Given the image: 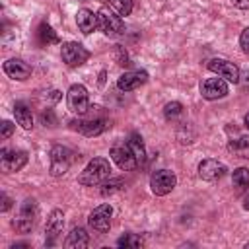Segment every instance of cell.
<instances>
[{
  "label": "cell",
  "mask_w": 249,
  "mask_h": 249,
  "mask_svg": "<svg viewBox=\"0 0 249 249\" xmlns=\"http://www.w3.org/2000/svg\"><path fill=\"white\" fill-rule=\"evenodd\" d=\"M111 173V165L105 158H93L86 167L84 171L80 173L78 177V183L80 185H86V187H93V185H101Z\"/></svg>",
  "instance_id": "6da1fadb"
},
{
  "label": "cell",
  "mask_w": 249,
  "mask_h": 249,
  "mask_svg": "<svg viewBox=\"0 0 249 249\" xmlns=\"http://www.w3.org/2000/svg\"><path fill=\"white\" fill-rule=\"evenodd\" d=\"M97 18H99V29L109 35V37H117V35H123L124 33V23L121 19V16L111 8V6H103L99 12H97Z\"/></svg>",
  "instance_id": "7a4b0ae2"
},
{
  "label": "cell",
  "mask_w": 249,
  "mask_h": 249,
  "mask_svg": "<svg viewBox=\"0 0 249 249\" xmlns=\"http://www.w3.org/2000/svg\"><path fill=\"white\" fill-rule=\"evenodd\" d=\"M60 56H62V62H64L66 66L78 68V66H82V64L89 58V51H88L84 45L76 43V41H68V43L62 45Z\"/></svg>",
  "instance_id": "3957f363"
},
{
  "label": "cell",
  "mask_w": 249,
  "mask_h": 249,
  "mask_svg": "<svg viewBox=\"0 0 249 249\" xmlns=\"http://www.w3.org/2000/svg\"><path fill=\"white\" fill-rule=\"evenodd\" d=\"M35 218H37V202L33 198H25L23 204H21V208H19V214L14 218L12 226L16 228V231L27 233L33 228Z\"/></svg>",
  "instance_id": "277c9868"
},
{
  "label": "cell",
  "mask_w": 249,
  "mask_h": 249,
  "mask_svg": "<svg viewBox=\"0 0 249 249\" xmlns=\"http://www.w3.org/2000/svg\"><path fill=\"white\" fill-rule=\"evenodd\" d=\"M66 105L74 115H86L89 109L88 89L82 84H74L66 93Z\"/></svg>",
  "instance_id": "5b68a950"
},
{
  "label": "cell",
  "mask_w": 249,
  "mask_h": 249,
  "mask_svg": "<svg viewBox=\"0 0 249 249\" xmlns=\"http://www.w3.org/2000/svg\"><path fill=\"white\" fill-rule=\"evenodd\" d=\"M175 185H177V177L169 169H158L150 177V189L158 196H163V195L171 193L175 189Z\"/></svg>",
  "instance_id": "8992f818"
},
{
  "label": "cell",
  "mask_w": 249,
  "mask_h": 249,
  "mask_svg": "<svg viewBox=\"0 0 249 249\" xmlns=\"http://www.w3.org/2000/svg\"><path fill=\"white\" fill-rule=\"evenodd\" d=\"M72 152L66 146H53L51 148V175L60 177L72 165Z\"/></svg>",
  "instance_id": "52a82bcc"
},
{
  "label": "cell",
  "mask_w": 249,
  "mask_h": 249,
  "mask_svg": "<svg viewBox=\"0 0 249 249\" xmlns=\"http://www.w3.org/2000/svg\"><path fill=\"white\" fill-rule=\"evenodd\" d=\"M111 160H113L123 171H130V169L138 167V160H136L132 148L128 146V142L115 144V146L111 148Z\"/></svg>",
  "instance_id": "ba28073f"
},
{
  "label": "cell",
  "mask_w": 249,
  "mask_h": 249,
  "mask_svg": "<svg viewBox=\"0 0 249 249\" xmlns=\"http://www.w3.org/2000/svg\"><path fill=\"white\" fill-rule=\"evenodd\" d=\"M111 218H113V208H111V204H99V206L89 214L88 224H89V228H91L93 231L105 233V231H109V228H111Z\"/></svg>",
  "instance_id": "9c48e42d"
},
{
  "label": "cell",
  "mask_w": 249,
  "mask_h": 249,
  "mask_svg": "<svg viewBox=\"0 0 249 249\" xmlns=\"http://www.w3.org/2000/svg\"><path fill=\"white\" fill-rule=\"evenodd\" d=\"M208 70L218 74L226 82H231V84L239 82V68L233 62L226 60V58H212V60H208Z\"/></svg>",
  "instance_id": "30bf717a"
},
{
  "label": "cell",
  "mask_w": 249,
  "mask_h": 249,
  "mask_svg": "<svg viewBox=\"0 0 249 249\" xmlns=\"http://www.w3.org/2000/svg\"><path fill=\"white\" fill-rule=\"evenodd\" d=\"M0 161H2V169L8 171V173L19 171V169L27 163V152L2 148V152H0Z\"/></svg>",
  "instance_id": "8fae6325"
},
{
  "label": "cell",
  "mask_w": 249,
  "mask_h": 249,
  "mask_svg": "<svg viewBox=\"0 0 249 249\" xmlns=\"http://www.w3.org/2000/svg\"><path fill=\"white\" fill-rule=\"evenodd\" d=\"M200 95L208 101L222 99L228 95V84L224 78H208L200 84Z\"/></svg>",
  "instance_id": "7c38bea8"
},
{
  "label": "cell",
  "mask_w": 249,
  "mask_h": 249,
  "mask_svg": "<svg viewBox=\"0 0 249 249\" xmlns=\"http://www.w3.org/2000/svg\"><path fill=\"white\" fill-rule=\"evenodd\" d=\"M64 228V214L62 210H53L47 218V226H45V245H54L58 235L62 233Z\"/></svg>",
  "instance_id": "4fadbf2b"
},
{
  "label": "cell",
  "mask_w": 249,
  "mask_h": 249,
  "mask_svg": "<svg viewBox=\"0 0 249 249\" xmlns=\"http://www.w3.org/2000/svg\"><path fill=\"white\" fill-rule=\"evenodd\" d=\"M148 82V72L146 70H130V72H124L119 76L117 80V88L121 91H132L140 86H144Z\"/></svg>",
  "instance_id": "5bb4252c"
},
{
  "label": "cell",
  "mask_w": 249,
  "mask_h": 249,
  "mask_svg": "<svg viewBox=\"0 0 249 249\" xmlns=\"http://www.w3.org/2000/svg\"><path fill=\"white\" fill-rule=\"evenodd\" d=\"M226 171H228L226 165L222 161H218V160H202L198 163V175H200V179L210 181V183L222 179L226 175Z\"/></svg>",
  "instance_id": "9a60e30c"
},
{
  "label": "cell",
  "mask_w": 249,
  "mask_h": 249,
  "mask_svg": "<svg viewBox=\"0 0 249 249\" xmlns=\"http://www.w3.org/2000/svg\"><path fill=\"white\" fill-rule=\"evenodd\" d=\"M107 121L105 119H88V121H72V128H76L78 132H82L84 136H97L107 128Z\"/></svg>",
  "instance_id": "2e32d148"
},
{
  "label": "cell",
  "mask_w": 249,
  "mask_h": 249,
  "mask_svg": "<svg viewBox=\"0 0 249 249\" xmlns=\"http://www.w3.org/2000/svg\"><path fill=\"white\" fill-rule=\"evenodd\" d=\"M4 72L12 78V80H27L31 76V66L21 60V58H10L4 62Z\"/></svg>",
  "instance_id": "e0dca14e"
},
{
  "label": "cell",
  "mask_w": 249,
  "mask_h": 249,
  "mask_svg": "<svg viewBox=\"0 0 249 249\" xmlns=\"http://www.w3.org/2000/svg\"><path fill=\"white\" fill-rule=\"evenodd\" d=\"M76 23H78V29H80L84 35H89V33H93V31L99 27V18H97V14H93L91 10L82 8V10H78V14H76Z\"/></svg>",
  "instance_id": "ac0fdd59"
},
{
  "label": "cell",
  "mask_w": 249,
  "mask_h": 249,
  "mask_svg": "<svg viewBox=\"0 0 249 249\" xmlns=\"http://www.w3.org/2000/svg\"><path fill=\"white\" fill-rule=\"evenodd\" d=\"M89 245V235L84 228H72V231L68 233V237L64 239V247H88Z\"/></svg>",
  "instance_id": "d6986e66"
},
{
  "label": "cell",
  "mask_w": 249,
  "mask_h": 249,
  "mask_svg": "<svg viewBox=\"0 0 249 249\" xmlns=\"http://www.w3.org/2000/svg\"><path fill=\"white\" fill-rule=\"evenodd\" d=\"M14 117H16V121H18V124H19L21 128L29 130V128L33 126V115H31V111L27 109L25 103L18 101V103L14 105Z\"/></svg>",
  "instance_id": "ffe728a7"
},
{
  "label": "cell",
  "mask_w": 249,
  "mask_h": 249,
  "mask_svg": "<svg viewBox=\"0 0 249 249\" xmlns=\"http://www.w3.org/2000/svg\"><path fill=\"white\" fill-rule=\"evenodd\" d=\"M126 142H128V146L132 148V152H134V156H136V160H138V165H140V163H144V158H146V148H144L142 136H138V134H130Z\"/></svg>",
  "instance_id": "44dd1931"
},
{
  "label": "cell",
  "mask_w": 249,
  "mask_h": 249,
  "mask_svg": "<svg viewBox=\"0 0 249 249\" xmlns=\"http://www.w3.org/2000/svg\"><path fill=\"white\" fill-rule=\"evenodd\" d=\"M231 181L237 191H247L249 189V169L247 167H237L231 175Z\"/></svg>",
  "instance_id": "7402d4cb"
},
{
  "label": "cell",
  "mask_w": 249,
  "mask_h": 249,
  "mask_svg": "<svg viewBox=\"0 0 249 249\" xmlns=\"http://www.w3.org/2000/svg\"><path fill=\"white\" fill-rule=\"evenodd\" d=\"M142 239L136 235V233H124L117 239V247H124V249H138L142 247Z\"/></svg>",
  "instance_id": "603a6c76"
},
{
  "label": "cell",
  "mask_w": 249,
  "mask_h": 249,
  "mask_svg": "<svg viewBox=\"0 0 249 249\" xmlns=\"http://www.w3.org/2000/svg\"><path fill=\"white\" fill-rule=\"evenodd\" d=\"M39 41L43 43V45H49V43H56L58 41V37H56V33L53 31V27L51 25H47V23H43V25H39Z\"/></svg>",
  "instance_id": "cb8c5ba5"
},
{
  "label": "cell",
  "mask_w": 249,
  "mask_h": 249,
  "mask_svg": "<svg viewBox=\"0 0 249 249\" xmlns=\"http://www.w3.org/2000/svg\"><path fill=\"white\" fill-rule=\"evenodd\" d=\"M230 150L239 154L241 158H249V138H237L230 144Z\"/></svg>",
  "instance_id": "d4e9b609"
},
{
  "label": "cell",
  "mask_w": 249,
  "mask_h": 249,
  "mask_svg": "<svg viewBox=\"0 0 249 249\" xmlns=\"http://www.w3.org/2000/svg\"><path fill=\"white\" fill-rule=\"evenodd\" d=\"M109 6L119 16H128L132 12V0H109Z\"/></svg>",
  "instance_id": "484cf974"
},
{
  "label": "cell",
  "mask_w": 249,
  "mask_h": 249,
  "mask_svg": "<svg viewBox=\"0 0 249 249\" xmlns=\"http://www.w3.org/2000/svg\"><path fill=\"white\" fill-rule=\"evenodd\" d=\"M181 113H183V105H181L179 101H171V103H167V105L163 107V115H165V119H167V121H171V119L179 117Z\"/></svg>",
  "instance_id": "4316f807"
},
{
  "label": "cell",
  "mask_w": 249,
  "mask_h": 249,
  "mask_svg": "<svg viewBox=\"0 0 249 249\" xmlns=\"http://www.w3.org/2000/svg\"><path fill=\"white\" fill-rule=\"evenodd\" d=\"M41 123H43L45 126H56V117H54V113H53L51 109L43 111V113H41Z\"/></svg>",
  "instance_id": "83f0119b"
},
{
  "label": "cell",
  "mask_w": 249,
  "mask_h": 249,
  "mask_svg": "<svg viewBox=\"0 0 249 249\" xmlns=\"http://www.w3.org/2000/svg\"><path fill=\"white\" fill-rule=\"evenodd\" d=\"M239 47H241V51L245 54H249V27H245L241 31V35H239Z\"/></svg>",
  "instance_id": "f1b7e54d"
},
{
  "label": "cell",
  "mask_w": 249,
  "mask_h": 249,
  "mask_svg": "<svg viewBox=\"0 0 249 249\" xmlns=\"http://www.w3.org/2000/svg\"><path fill=\"white\" fill-rule=\"evenodd\" d=\"M115 56H117V62L119 64H128V56H126V53H124L123 47H117L115 49Z\"/></svg>",
  "instance_id": "f546056e"
},
{
  "label": "cell",
  "mask_w": 249,
  "mask_h": 249,
  "mask_svg": "<svg viewBox=\"0 0 249 249\" xmlns=\"http://www.w3.org/2000/svg\"><path fill=\"white\" fill-rule=\"evenodd\" d=\"M12 132H14V124H12L10 121H4V123H2V132H0V136H2V138H8Z\"/></svg>",
  "instance_id": "4dcf8cb0"
},
{
  "label": "cell",
  "mask_w": 249,
  "mask_h": 249,
  "mask_svg": "<svg viewBox=\"0 0 249 249\" xmlns=\"http://www.w3.org/2000/svg\"><path fill=\"white\" fill-rule=\"evenodd\" d=\"M117 185H121V181H119V179H113L111 183H103V189H101V193H103V195H107V193H113V191L117 189Z\"/></svg>",
  "instance_id": "1f68e13d"
},
{
  "label": "cell",
  "mask_w": 249,
  "mask_h": 249,
  "mask_svg": "<svg viewBox=\"0 0 249 249\" xmlns=\"http://www.w3.org/2000/svg\"><path fill=\"white\" fill-rule=\"evenodd\" d=\"M230 2L239 10H249V0H230Z\"/></svg>",
  "instance_id": "d6a6232c"
},
{
  "label": "cell",
  "mask_w": 249,
  "mask_h": 249,
  "mask_svg": "<svg viewBox=\"0 0 249 249\" xmlns=\"http://www.w3.org/2000/svg\"><path fill=\"white\" fill-rule=\"evenodd\" d=\"M2 202H4V204H2V212H6V210L12 206V200H10L6 195H2Z\"/></svg>",
  "instance_id": "836d02e7"
},
{
  "label": "cell",
  "mask_w": 249,
  "mask_h": 249,
  "mask_svg": "<svg viewBox=\"0 0 249 249\" xmlns=\"http://www.w3.org/2000/svg\"><path fill=\"white\" fill-rule=\"evenodd\" d=\"M243 208L249 210V193H247V196H245V200H243Z\"/></svg>",
  "instance_id": "e575fe53"
},
{
  "label": "cell",
  "mask_w": 249,
  "mask_h": 249,
  "mask_svg": "<svg viewBox=\"0 0 249 249\" xmlns=\"http://www.w3.org/2000/svg\"><path fill=\"white\" fill-rule=\"evenodd\" d=\"M243 121H245V126H247V130H249V113L245 115V119H243Z\"/></svg>",
  "instance_id": "d590c367"
}]
</instances>
